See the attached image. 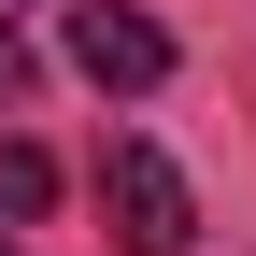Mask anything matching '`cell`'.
<instances>
[{
    "label": "cell",
    "mask_w": 256,
    "mask_h": 256,
    "mask_svg": "<svg viewBox=\"0 0 256 256\" xmlns=\"http://www.w3.org/2000/svg\"><path fill=\"white\" fill-rule=\"evenodd\" d=\"M14 86H28V43H14V28H0V100H14Z\"/></svg>",
    "instance_id": "4"
},
{
    "label": "cell",
    "mask_w": 256,
    "mask_h": 256,
    "mask_svg": "<svg viewBox=\"0 0 256 256\" xmlns=\"http://www.w3.org/2000/svg\"><path fill=\"white\" fill-rule=\"evenodd\" d=\"M0 256H14V228H0Z\"/></svg>",
    "instance_id": "5"
},
{
    "label": "cell",
    "mask_w": 256,
    "mask_h": 256,
    "mask_svg": "<svg viewBox=\"0 0 256 256\" xmlns=\"http://www.w3.org/2000/svg\"><path fill=\"white\" fill-rule=\"evenodd\" d=\"M57 200V156L43 142H0V214H43Z\"/></svg>",
    "instance_id": "3"
},
{
    "label": "cell",
    "mask_w": 256,
    "mask_h": 256,
    "mask_svg": "<svg viewBox=\"0 0 256 256\" xmlns=\"http://www.w3.org/2000/svg\"><path fill=\"white\" fill-rule=\"evenodd\" d=\"M72 72L100 100H142V86H171V28L128 14V0H72Z\"/></svg>",
    "instance_id": "2"
},
{
    "label": "cell",
    "mask_w": 256,
    "mask_h": 256,
    "mask_svg": "<svg viewBox=\"0 0 256 256\" xmlns=\"http://www.w3.org/2000/svg\"><path fill=\"white\" fill-rule=\"evenodd\" d=\"M100 214H114L128 256H185L200 242V200H185V171L156 142H100Z\"/></svg>",
    "instance_id": "1"
}]
</instances>
